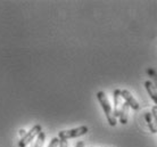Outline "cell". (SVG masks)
I'll list each match as a JSON object with an SVG mask.
<instances>
[{
  "mask_svg": "<svg viewBox=\"0 0 157 147\" xmlns=\"http://www.w3.org/2000/svg\"><path fill=\"white\" fill-rule=\"evenodd\" d=\"M151 115H153L154 122H155V124H156V127H157V106H154V107L151 108Z\"/></svg>",
  "mask_w": 157,
  "mask_h": 147,
  "instance_id": "12",
  "label": "cell"
},
{
  "mask_svg": "<svg viewBox=\"0 0 157 147\" xmlns=\"http://www.w3.org/2000/svg\"><path fill=\"white\" fill-rule=\"evenodd\" d=\"M58 145H59V138L54 137V138L50 140V143H49V145H48L47 147H57Z\"/></svg>",
  "mask_w": 157,
  "mask_h": 147,
  "instance_id": "11",
  "label": "cell"
},
{
  "mask_svg": "<svg viewBox=\"0 0 157 147\" xmlns=\"http://www.w3.org/2000/svg\"><path fill=\"white\" fill-rule=\"evenodd\" d=\"M44 140H46V133L43 131H41L39 135H38V137H36V143L34 147H43Z\"/></svg>",
  "mask_w": 157,
  "mask_h": 147,
  "instance_id": "9",
  "label": "cell"
},
{
  "mask_svg": "<svg viewBox=\"0 0 157 147\" xmlns=\"http://www.w3.org/2000/svg\"><path fill=\"white\" fill-rule=\"evenodd\" d=\"M97 98H98L99 103L101 105L102 110H104V113L107 118V121L109 123L110 127H115L116 123H117V120L114 115V112H113V108H112V105H110L109 100L107 98L106 94L104 91H98L97 92Z\"/></svg>",
  "mask_w": 157,
  "mask_h": 147,
  "instance_id": "1",
  "label": "cell"
},
{
  "mask_svg": "<svg viewBox=\"0 0 157 147\" xmlns=\"http://www.w3.org/2000/svg\"><path fill=\"white\" fill-rule=\"evenodd\" d=\"M20 135L22 136V138H23L24 136L26 135V131H25V130H24V129H21V130H20Z\"/></svg>",
  "mask_w": 157,
  "mask_h": 147,
  "instance_id": "15",
  "label": "cell"
},
{
  "mask_svg": "<svg viewBox=\"0 0 157 147\" xmlns=\"http://www.w3.org/2000/svg\"><path fill=\"white\" fill-rule=\"evenodd\" d=\"M145 119H146V122H147V126L149 128L150 132H153V133H157V127L155 122H154L153 120V115H151V113H146L145 114Z\"/></svg>",
  "mask_w": 157,
  "mask_h": 147,
  "instance_id": "8",
  "label": "cell"
},
{
  "mask_svg": "<svg viewBox=\"0 0 157 147\" xmlns=\"http://www.w3.org/2000/svg\"><path fill=\"white\" fill-rule=\"evenodd\" d=\"M89 131L88 127L86 126H81L78 128H74V129H70V130H62L58 133L59 139H70V138H76V137H81V136L86 135V132Z\"/></svg>",
  "mask_w": 157,
  "mask_h": 147,
  "instance_id": "2",
  "label": "cell"
},
{
  "mask_svg": "<svg viewBox=\"0 0 157 147\" xmlns=\"http://www.w3.org/2000/svg\"><path fill=\"white\" fill-rule=\"evenodd\" d=\"M129 108L130 106L128 104L124 102L123 105H122V110H121V113H120V122L122 124H126L128 123V119H129Z\"/></svg>",
  "mask_w": 157,
  "mask_h": 147,
  "instance_id": "7",
  "label": "cell"
},
{
  "mask_svg": "<svg viewBox=\"0 0 157 147\" xmlns=\"http://www.w3.org/2000/svg\"><path fill=\"white\" fill-rule=\"evenodd\" d=\"M59 147H68V143L65 139H59Z\"/></svg>",
  "mask_w": 157,
  "mask_h": 147,
  "instance_id": "13",
  "label": "cell"
},
{
  "mask_svg": "<svg viewBox=\"0 0 157 147\" xmlns=\"http://www.w3.org/2000/svg\"><path fill=\"white\" fill-rule=\"evenodd\" d=\"M145 87H146V90L148 92V95L150 96V98L154 100V103L156 104L155 106H157V89L155 88L154 83L151 81H146L145 82Z\"/></svg>",
  "mask_w": 157,
  "mask_h": 147,
  "instance_id": "6",
  "label": "cell"
},
{
  "mask_svg": "<svg viewBox=\"0 0 157 147\" xmlns=\"http://www.w3.org/2000/svg\"><path fill=\"white\" fill-rule=\"evenodd\" d=\"M75 147H84V143H83L82 140H80V141L76 143V146Z\"/></svg>",
  "mask_w": 157,
  "mask_h": 147,
  "instance_id": "14",
  "label": "cell"
},
{
  "mask_svg": "<svg viewBox=\"0 0 157 147\" xmlns=\"http://www.w3.org/2000/svg\"><path fill=\"white\" fill-rule=\"evenodd\" d=\"M147 73L149 74L151 79L155 80V83H156V84H154V86H155V88L157 89V73H156V71H155V70H153V68H148V70H147Z\"/></svg>",
  "mask_w": 157,
  "mask_h": 147,
  "instance_id": "10",
  "label": "cell"
},
{
  "mask_svg": "<svg viewBox=\"0 0 157 147\" xmlns=\"http://www.w3.org/2000/svg\"><path fill=\"white\" fill-rule=\"evenodd\" d=\"M41 131H42V128L40 124L34 126L30 131L26 132V135L24 136L23 138H21V140H18V147H26L36 137H38V135Z\"/></svg>",
  "mask_w": 157,
  "mask_h": 147,
  "instance_id": "3",
  "label": "cell"
},
{
  "mask_svg": "<svg viewBox=\"0 0 157 147\" xmlns=\"http://www.w3.org/2000/svg\"><path fill=\"white\" fill-rule=\"evenodd\" d=\"M121 97L125 100V103L128 104L131 108H133L136 111L139 110V107H140V106H139V103H138L137 99L132 96V94H131L129 90H126V89L121 90Z\"/></svg>",
  "mask_w": 157,
  "mask_h": 147,
  "instance_id": "4",
  "label": "cell"
},
{
  "mask_svg": "<svg viewBox=\"0 0 157 147\" xmlns=\"http://www.w3.org/2000/svg\"><path fill=\"white\" fill-rule=\"evenodd\" d=\"M113 98H114V115L115 118H118L120 116V113H121L122 110V97H121V90L120 89H115L114 92H113Z\"/></svg>",
  "mask_w": 157,
  "mask_h": 147,
  "instance_id": "5",
  "label": "cell"
}]
</instances>
